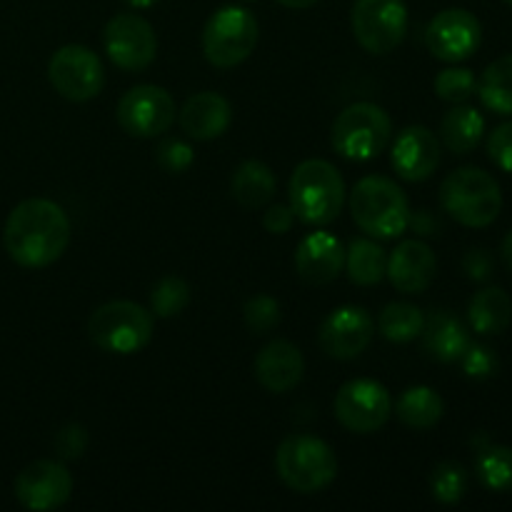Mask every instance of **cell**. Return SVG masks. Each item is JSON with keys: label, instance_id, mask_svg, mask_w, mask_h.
Segmentation results:
<instances>
[{"label": "cell", "instance_id": "obj_1", "mask_svg": "<svg viewBox=\"0 0 512 512\" xmlns=\"http://www.w3.org/2000/svg\"><path fill=\"white\" fill-rule=\"evenodd\" d=\"M3 243L10 258L23 268H48L68 250V213L55 200H23L5 220Z\"/></svg>", "mask_w": 512, "mask_h": 512}, {"label": "cell", "instance_id": "obj_2", "mask_svg": "<svg viewBox=\"0 0 512 512\" xmlns=\"http://www.w3.org/2000/svg\"><path fill=\"white\" fill-rule=\"evenodd\" d=\"M350 213L355 225L370 238L393 240L408 230L410 203L395 180L383 175H368L358 180L350 193Z\"/></svg>", "mask_w": 512, "mask_h": 512}, {"label": "cell", "instance_id": "obj_3", "mask_svg": "<svg viewBox=\"0 0 512 512\" xmlns=\"http://www.w3.org/2000/svg\"><path fill=\"white\" fill-rule=\"evenodd\" d=\"M290 208L303 223L328 225L345 205V183L340 170L328 160H305L290 175Z\"/></svg>", "mask_w": 512, "mask_h": 512}, {"label": "cell", "instance_id": "obj_4", "mask_svg": "<svg viewBox=\"0 0 512 512\" xmlns=\"http://www.w3.org/2000/svg\"><path fill=\"white\" fill-rule=\"evenodd\" d=\"M440 203L445 213L465 228H488L503 210V193L493 175L468 165L443 180Z\"/></svg>", "mask_w": 512, "mask_h": 512}, {"label": "cell", "instance_id": "obj_5", "mask_svg": "<svg viewBox=\"0 0 512 512\" xmlns=\"http://www.w3.org/2000/svg\"><path fill=\"white\" fill-rule=\"evenodd\" d=\"M275 470L290 490L313 495L328 488L338 475V458L325 440L315 435H288L275 453Z\"/></svg>", "mask_w": 512, "mask_h": 512}, {"label": "cell", "instance_id": "obj_6", "mask_svg": "<svg viewBox=\"0 0 512 512\" xmlns=\"http://www.w3.org/2000/svg\"><path fill=\"white\" fill-rule=\"evenodd\" d=\"M88 333L105 353L133 355L153 338V313L133 300H113L90 315Z\"/></svg>", "mask_w": 512, "mask_h": 512}, {"label": "cell", "instance_id": "obj_7", "mask_svg": "<svg viewBox=\"0 0 512 512\" xmlns=\"http://www.w3.org/2000/svg\"><path fill=\"white\" fill-rule=\"evenodd\" d=\"M258 20L248 8L225 5L215 10L203 30V53L215 68H235L258 45Z\"/></svg>", "mask_w": 512, "mask_h": 512}, {"label": "cell", "instance_id": "obj_8", "mask_svg": "<svg viewBox=\"0 0 512 512\" xmlns=\"http://www.w3.org/2000/svg\"><path fill=\"white\" fill-rule=\"evenodd\" d=\"M393 123L375 103H353L335 118L333 148L348 160H373L388 148Z\"/></svg>", "mask_w": 512, "mask_h": 512}, {"label": "cell", "instance_id": "obj_9", "mask_svg": "<svg viewBox=\"0 0 512 512\" xmlns=\"http://www.w3.org/2000/svg\"><path fill=\"white\" fill-rule=\"evenodd\" d=\"M350 25L368 53L388 55L408 35V8L403 0H355Z\"/></svg>", "mask_w": 512, "mask_h": 512}, {"label": "cell", "instance_id": "obj_10", "mask_svg": "<svg viewBox=\"0 0 512 512\" xmlns=\"http://www.w3.org/2000/svg\"><path fill=\"white\" fill-rule=\"evenodd\" d=\"M50 85L73 103H85L93 100L103 90L105 70L98 55L90 48L78 43L63 45L55 50L48 63Z\"/></svg>", "mask_w": 512, "mask_h": 512}, {"label": "cell", "instance_id": "obj_11", "mask_svg": "<svg viewBox=\"0 0 512 512\" xmlns=\"http://www.w3.org/2000/svg\"><path fill=\"white\" fill-rule=\"evenodd\" d=\"M390 413H393V398L378 380H350L335 395V418L350 433H375L388 423Z\"/></svg>", "mask_w": 512, "mask_h": 512}, {"label": "cell", "instance_id": "obj_12", "mask_svg": "<svg viewBox=\"0 0 512 512\" xmlns=\"http://www.w3.org/2000/svg\"><path fill=\"white\" fill-rule=\"evenodd\" d=\"M118 123L133 138H158L175 123V100L160 85H135L120 98Z\"/></svg>", "mask_w": 512, "mask_h": 512}, {"label": "cell", "instance_id": "obj_13", "mask_svg": "<svg viewBox=\"0 0 512 512\" xmlns=\"http://www.w3.org/2000/svg\"><path fill=\"white\" fill-rule=\"evenodd\" d=\"M105 53L120 70H145L158 55V38L153 25L138 13H120L108 20L103 30Z\"/></svg>", "mask_w": 512, "mask_h": 512}, {"label": "cell", "instance_id": "obj_14", "mask_svg": "<svg viewBox=\"0 0 512 512\" xmlns=\"http://www.w3.org/2000/svg\"><path fill=\"white\" fill-rule=\"evenodd\" d=\"M428 50L443 63L468 60L483 43L480 20L465 8H448L435 15L425 30Z\"/></svg>", "mask_w": 512, "mask_h": 512}, {"label": "cell", "instance_id": "obj_15", "mask_svg": "<svg viewBox=\"0 0 512 512\" xmlns=\"http://www.w3.org/2000/svg\"><path fill=\"white\" fill-rule=\"evenodd\" d=\"M70 495L73 475L58 460H35L15 478V498L28 510H55L68 503Z\"/></svg>", "mask_w": 512, "mask_h": 512}, {"label": "cell", "instance_id": "obj_16", "mask_svg": "<svg viewBox=\"0 0 512 512\" xmlns=\"http://www.w3.org/2000/svg\"><path fill=\"white\" fill-rule=\"evenodd\" d=\"M375 335V320L360 305H343L333 310L320 325V348L335 360H353L370 345Z\"/></svg>", "mask_w": 512, "mask_h": 512}, {"label": "cell", "instance_id": "obj_17", "mask_svg": "<svg viewBox=\"0 0 512 512\" xmlns=\"http://www.w3.org/2000/svg\"><path fill=\"white\" fill-rule=\"evenodd\" d=\"M395 173L408 183H423L438 170L440 143L435 133L425 125H410L395 138L390 153Z\"/></svg>", "mask_w": 512, "mask_h": 512}, {"label": "cell", "instance_id": "obj_18", "mask_svg": "<svg viewBox=\"0 0 512 512\" xmlns=\"http://www.w3.org/2000/svg\"><path fill=\"white\" fill-rule=\"evenodd\" d=\"M385 275L400 293H425L438 275V258H435L433 248L423 240H403L388 255Z\"/></svg>", "mask_w": 512, "mask_h": 512}, {"label": "cell", "instance_id": "obj_19", "mask_svg": "<svg viewBox=\"0 0 512 512\" xmlns=\"http://www.w3.org/2000/svg\"><path fill=\"white\" fill-rule=\"evenodd\" d=\"M345 248L335 235L310 233L295 253V270L308 285H328L343 273Z\"/></svg>", "mask_w": 512, "mask_h": 512}, {"label": "cell", "instance_id": "obj_20", "mask_svg": "<svg viewBox=\"0 0 512 512\" xmlns=\"http://www.w3.org/2000/svg\"><path fill=\"white\" fill-rule=\"evenodd\" d=\"M255 375L260 385L275 395L290 393L305 375V358L290 340H273L255 358Z\"/></svg>", "mask_w": 512, "mask_h": 512}, {"label": "cell", "instance_id": "obj_21", "mask_svg": "<svg viewBox=\"0 0 512 512\" xmlns=\"http://www.w3.org/2000/svg\"><path fill=\"white\" fill-rule=\"evenodd\" d=\"M233 108L220 93H195L180 110V128L195 140L220 138L230 128Z\"/></svg>", "mask_w": 512, "mask_h": 512}, {"label": "cell", "instance_id": "obj_22", "mask_svg": "<svg viewBox=\"0 0 512 512\" xmlns=\"http://www.w3.org/2000/svg\"><path fill=\"white\" fill-rule=\"evenodd\" d=\"M423 343L425 350L440 363H455L463 358L470 345V335L465 325L448 310H433L423 325Z\"/></svg>", "mask_w": 512, "mask_h": 512}, {"label": "cell", "instance_id": "obj_23", "mask_svg": "<svg viewBox=\"0 0 512 512\" xmlns=\"http://www.w3.org/2000/svg\"><path fill=\"white\" fill-rule=\"evenodd\" d=\"M468 323L478 335H500L512 323V300L503 288H485L468 305Z\"/></svg>", "mask_w": 512, "mask_h": 512}, {"label": "cell", "instance_id": "obj_24", "mask_svg": "<svg viewBox=\"0 0 512 512\" xmlns=\"http://www.w3.org/2000/svg\"><path fill=\"white\" fill-rule=\"evenodd\" d=\"M230 193H233L235 203L243 205L245 210H258L270 203L275 193V175L260 160H245L233 175L230 183Z\"/></svg>", "mask_w": 512, "mask_h": 512}, {"label": "cell", "instance_id": "obj_25", "mask_svg": "<svg viewBox=\"0 0 512 512\" xmlns=\"http://www.w3.org/2000/svg\"><path fill=\"white\" fill-rule=\"evenodd\" d=\"M440 135L450 153L465 155L480 145L485 135V118L470 105L458 103L440 123Z\"/></svg>", "mask_w": 512, "mask_h": 512}, {"label": "cell", "instance_id": "obj_26", "mask_svg": "<svg viewBox=\"0 0 512 512\" xmlns=\"http://www.w3.org/2000/svg\"><path fill=\"white\" fill-rule=\"evenodd\" d=\"M395 413H398L400 423L408 425V428L430 430L443 418L445 403L433 388H428V385H415V388H408L400 395L398 405H395Z\"/></svg>", "mask_w": 512, "mask_h": 512}, {"label": "cell", "instance_id": "obj_27", "mask_svg": "<svg viewBox=\"0 0 512 512\" xmlns=\"http://www.w3.org/2000/svg\"><path fill=\"white\" fill-rule=\"evenodd\" d=\"M345 270L355 285H378L388 270V255L375 240L355 238L345 250Z\"/></svg>", "mask_w": 512, "mask_h": 512}, {"label": "cell", "instance_id": "obj_28", "mask_svg": "<svg viewBox=\"0 0 512 512\" xmlns=\"http://www.w3.org/2000/svg\"><path fill=\"white\" fill-rule=\"evenodd\" d=\"M478 95L493 113L512 115V55H503L485 68Z\"/></svg>", "mask_w": 512, "mask_h": 512}, {"label": "cell", "instance_id": "obj_29", "mask_svg": "<svg viewBox=\"0 0 512 512\" xmlns=\"http://www.w3.org/2000/svg\"><path fill=\"white\" fill-rule=\"evenodd\" d=\"M425 325V315L413 303H390L378 318V330L390 343H410L420 338Z\"/></svg>", "mask_w": 512, "mask_h": 512}, {"label": "cell", "instance_id": "obj_30", "mask_svg": "<svg viewBox=\"0 0 512 512\" xmlns=\"http://www.w3.org/2000/svg\"><path fill=\"white\" fill-rule=\"evenodd\" d=\"M480 483L493 493H510L512 490V448L508 445H490L485 443L478 448V460H475Z\"/></svg>", "mask_w": 512, "mask_h": 512}, {"label": "cell", "instance_id": "obj_31", "mask_svg": "<svg viewBox=\"0 0 512 512\" xmlns=\"http://www.w3.org/2000/svg\"><path fill=\"white\" fill-rule=\"evenodd\" d=\"M190 303V285L178 275L160 278L150 293V313L155 318H173L180 315Z\"/></svg>", "mask_w": 512, "mask_h": 512}, {"label": "cell", "instance_id": "obj_32", "mask_svg": "<svg viewBox=\"0 0 512 512\" xmlns=\"http://www.w3.org/2000/svg\"><path fill=\"white\" fill-rule=\"evenodd\" d=\"M430 490H433V498L438 503H460L465 498V493H468V473L455 460H445V463L435 465L433 475H430Z\"/></svg>", "mask_w": 512, "mask_h": 512}, {"label": "cell", "instance_id": "obj_33", "mask_svg": "<svg viewBox=\"0 0 512 512\" xmlns=\"http://www.w3.org/2000/svg\"><path fill=\"white\" fill-rule=\"evenodd\" d=\"M435 93L448 103H468L478 93V80L468 68H445L435 78Z\"/></svg>", "mask_w": 512, "mask_h": 512}, {"label": "cell", "instance_id": "obj_34", "mask_svg": "<svg viewBox=\"0 0 512 512\" xmlns=\"http://www.w3.org/2000/svg\"><path fill=\"white\" fill-rule=\"evenodd\" d=\"M245 325L253 335H268L280 323V303L270 295H253L243 308Z\"/></svg>", "mask_w": 512, "mask_h": 512}, {"label": "cell", "instance_id": "obj_35", "mask_svg": "<svg viewBox=\"0 0 512 512\" xmlns=\"http://www.w3.org/2000/svg\"><path fill=\"white\" fill-rule=\"evenodd\" d=\"M460 363H463V373L473 380H488L498 373V355L488 345L470 343Z\"/></svg>", "mask_w": 512, "mask_h": 512}, {"label": "cell", "instance_id": "obj_36", "mask_svg": "<svg viewBox=\"0 0 512 512\" xmlns=\"http://www.w3.org/2000/svg\"><path fill=\"white\" fill-rule=\"evenodd\" d=\"M155 158H158V165L165 170V173L178 175V173H185V170L193 165L195 153L185 140L168 138L158 145V155H155Z\"/></svg>", "mask_w": 512, "mask_h": 512}, {"label": "cell", "instance_id": "obj_37", "mask_svg": "<svg viewBox=\"0 0 512 512\" xmlns=\"http://www.w3.org/2000/svg\"><path fill=\"white\" fill-rule=\"evenodd\" d=\"M53 445H55V450H58L60 458H65V460L80 458V455L85 453V448H88V430L78 423L65 425V428L58 430Z\"/></svg>", "mask_w": 512, "mask_h": 512}, {"label": "cell", "instance_id": "obj_38", "mask_svg": "<svg viewBox=\"0 0 512 512\" xmlns=\"http://www.w3.org/2000/svg\"><path fill=\"white\" fill-rule=\"evenodd\" d=\"M488 155L500 170L512 173V120L498 125L488 138Z\"/></svg>", "mask_w": 512, "mask_h": 512}, {"label": "cell", "instance_id": "obj_39", "mask_svg": "<svg viewBox=\"0 0 512 512\" xmlns=\"http://www.w3.org/2000/svg\"><path fill=\"white\" fill-rule=\"evenodd\" d=\"M463 268H465V273H468L470 280H475V283H483V280H488L490 275H493L495 265H493V258H490L488 250L473 248V250H468V255H465Z\"/></svg>", "mask_w": 512, "mask_h": 512}, {"label": "cell", "instance_id": "obj_40", "mask_svg": "<svg viewBox=\"0 0 512 512\" xmlns=\"http://www.w3.org/2000/svg\"><path fill=\"white\" fill-rule=\"evenodd\" d=\"M293 220H295V213L290 205H270L268 213L263 215V225L268 233L273 235H285L290 228H293Z\"/></svg>", "mask_w": 512, "mask_h": 512}, {"label": "cell", "instance_id": "obj_41", "mask_svg": "<svg viewBox=\"0 0 512 512\" xmlns=\"http://www.w3.org/2000/svg\"><path fill=\"white\" fill-rule=\"evenodd\" d=\"M408 228H413L415 233L425 235V238H428V235H438L440 220L435 218L430 210H418V213H410Z\"/></svg>", "mask_w": 512, "mask_h": 512}, {"label": "cell", "instance_id": "obj_42", "mask_svg": "<svg viewBox=\"0 0 512 512\" xmlns=\"http://www.w3.org/2000/svg\"><path fill=\"white\" fill-rule=\"evenodd\" d=\"M275 3L285 5V8H293V10H305V8H313L318 0H275Z\"/></svg>", "mask_w": 512, "mask_h": 512}, {"label": "cell", "instance_id": "obj_43", "mask_svg": "<svg viewBox=\"0 0 512 512\" xmlns=\"http://www.w3.org/2000/svg\"><path fill=\"white\" fill-rule=\"evenodd\" d=\"M503 260H505V265L512 270V230L505 235V240H503Z\"/></svg>", "mask_w": 512, "mask_h": 512}, {"label": "cell", "instance_id": "obj_44", "mask_svg": "<svg viewBox=\"0 0 512 512\" xmlns=\"http://www.w3.org/2000/svg\"><path fill=\"white\" fill-rule=\"evenodd\" d=\"M125 3H128L130 8H135V10H145V8H153L158 0H125Z\"/></svg>", "mask_w": 512, "mask_h": 512}, {"label": "cell", "instance_id": "obj_45", "mask_svg": "<svg viewBox=\"0 0 512 512\" xmlns=\"http://www.w3.org/2000/svg\"><path fill=\"white\" fill-rule=\"evenodd\" d=\"M245 3H255V0H245Z\"/></svg>", "mask_w": 512, "mask_h": 512}, {"label": "cell", "instance_id": "obj_46", "mask_svg": "<svg viewBox=\"0 0 512 512\" xmlns=\"http://www.w3.org/2000/svg\"><path fill=\"white\" fill-rule=\"evenodd\" d=\"M505 3H508V5H512V0H505Z\"/></svg>", "mask_w": 512, "mask_h": 512}]
</instances>
